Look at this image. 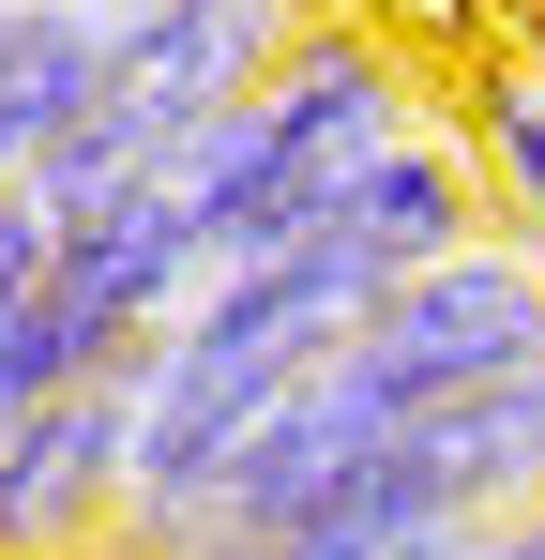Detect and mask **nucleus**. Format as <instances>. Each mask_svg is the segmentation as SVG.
Listing matches in <instances>:
<instances>
[{
	"label": "nucleus",
	"instance_id": "nucleus-1",
	"mask_svg": "<svg viewBox=\"0 0 545 560\" xmlns=\"http://www.w3.org/2000/svg\"><path fill=\"white\" fill-rule=\"evenodd\" d=\"M394 121H409V61L379 31H288V61H272L258 92L167 152L182 212H197V273H243L288 228H318V197L349 183Z\"/></svg>",
	"mask_w": 545,
	"mask_h": 560
},
{
	"label": "nucleus",
	"instance_id": "nucleus-2",
	"mask_svg": "<svg viewBox=\"0 0 545 560\" xmlns=\"http://www.w3.org/2000/svg\"><path fill=\"white\" fill-rule=\"evenodd\" d=\"M379 424H394V394H379V364L334 334L303 378H272V394H258L197 469H182V485H152L106 546H121V560H228V546H258L272 515H303V500H318Z\"/></svg>",
	"mask_w": 545,
	"mask_h": 560
},
{
	"label": "nucleus",
	"instance_id": "nucleus-3",
	"mask_svg": "<svg viewBox=\"0 0 545 560\" xmlns=\"http://www.w3.org/2000/svg\"><path fill=\"white\" fill-rule=\"evenodd\" d=\"M349 349L379 364V394H394V409H425V394H454V378H485V364H531V349H545V243L485 212L469 243L409 258V273L363 303Z\"/></svg>",
	"mask_w": 545,
	"mask_h": 560
},
{
	"label": "nucleus",
	"instance_id": "nucleus-4",
	"mask_svg": "<svg viewBox=\"0 0 545 560\" xmlns=\"http://www.w3.org/2000/svg\"><path fill=\"white\" fill-rule=\"evenodd\" d=\"M137 500V394L121 364L0 409V560H91Z\"/></svg>",
	"mask_w": 545,
	"mask_h": 560
},
{
	"label": "nucleus",
	"instance_id": "nucleus-5",
	"mask_svg": "<svg viewBox=\"0 0 545 560\" xmlns=\"http://www.w3.org/2000/svg\"><path fill=\"white\" fill-rule=\"evenodd\" d=\"M46 288H61V318H77L91 364H121L137 334H167L182 303H197V212H182V183L152 167V183L91 197V212H61V258H46Z\"/></svg>",
	"mask_w": 545,
	"mask_h": 560
},
{
	"label": "nucleus",
	"instance_id": "nucleus-6",
	"mask_svg": "<svg viewBox=\"0 0 545 560\" xmlns=\"http://www.w3.org/2000/svg\"><path fill=\"white\" fill-rule=\"evenodd\" d=\"M394 424H409V455L440 469L454 515H515V500H545V349H531V364L454 378V394L394 409Z\"/></svg>",
	"mask_w": 545,
	"mask_h": 560
},
{
	"label": "nucleus",
	"instance_id": "nucleus-7",
	"mask_svg": "<svg viewBox=\"0 0 545 560\" xmlns=\"http://www.w3.org/2000/svg\"><path fill=\"white\" fill-rule=\"evenodd\" d=\"M318 212H334L363 258H379V288H394L409 258H440V243H469V228H485V167H469L454 137H425V121H394V137H379V152H363Z\"/></svg>",
	"mask_w": 545,
	"mask_h": 560
},
{
	"label": "nucleus",
	"instance_id": "nucleus-8",
	"mask_svg": "<svg viewBox=\"0 0 545 560\" xmlns=\"http://www.w3.org/2000/svg\"><path fill=\"white\" fill-rule=\"evenodd\" d=\"M469 167H485V212H515L545 243V92L515 77V46L469 77Z\"/></svg>",
	"mask_w": 545,
	"mask_h": 560
},
{
	"label": "nucleus",
	"instance_id": "nucleus-9",
	"mask_svg": "<svg viewBox=\"0 0 545 560\" xmlns=\"http://www.w3.org/2000/svg\"><path fill=\"white\" fill-rule=\"evenodd\" d=\"M515 77H531V92H545V15H515Z\"/></svg>",
	"mask_w": 545,
	"mask_h": 560
},
{
	"label": "nucleus",
	"instance_id": "nucleus-10",
	"mask_svg": "<svg viewBox=\"0 0 545 560\" xmlns=\"http://www.w3.org/2000/svg\"><path fill=\"white\" fill-rule=\"evenodd\" d=\"M440 546H454V530H425V546H409V560H440Z\"/></svg>",
	"mask_w": 545,
	"mask_h": 560
},
{
	"label": "nucleus",
	"instance_id": "nucleus-11",
	"mask_svg": "<svg viewBox=\"0 0 545 560\" xmlns=\"http://www.w3.org/2000/svg\"><path fill=\"white\" fill-rule=\"evenodd\" d=\"M0 409H15V394H0Z\"/></svg>",
	"mask_w": 545,
	"mask_h": 560
}]
</instances>
